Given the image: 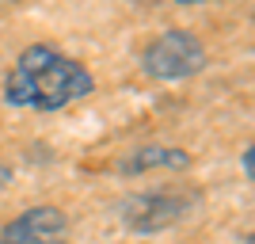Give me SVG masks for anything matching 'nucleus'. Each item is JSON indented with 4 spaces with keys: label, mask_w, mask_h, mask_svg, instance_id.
Listing matches in <instances>:
<instances>
[{
    "label": "nucleus",
    "mask_w": 255,
    "mask_h": 244,
    "mask_svg": "<svg viewBox=\"0 0 255 244\" xmlns=\"http://www.w3.org/2000/svg\"><path fill=\"white\" fill-rule=\"evenodd\" d=\"M191 157L183 149H164V145H152V149H137L129 160H122V172L126 176H137V172H152V168H187Z\"/></svg>",
    "instance_id": "obj_5"
},
{
    "label": "nucleus",
    "mask_w": 255,
    "mask_h": 244,
    "mask_svg": "<svg viewBox=\"0 0 255 244\" xmlns=\"http://www.w3.org/2000/svg\"><path fill=\"white\" fill-rule=\"evenodd\" d=\"M92 92H96V76L88 73V65L42 42L27 46L15 57V65L4 76V88H0L8 107L38 111V115L65 111V107L88 99Z\"/></svg>",
    "instance_id": "obj_1"
},
{
    "label": "nucleus",
    "mask_w": 255,
    "mask_h": 244,
    "mask_svg": "<svg viewBox=\"0 0 255 244\" xmlns=\"http://www.w3.org/2000/svg\"><path fill=\"white\" fill-rule=\"evenodd\" d=\"M0 244H69V218L57 206H31L0 229Z\"/></svg>",
    "instance_id": "obj_4"
},
{
    "label": "nucleus",
    "mask_w": 255,
    "mask_h": 244,
    "mask_svg": "<svg viewBox=\"0 0 255 244\" xmlns=\"http://www.w3.org/2000/svg\"><path fill=\"white\" fill-rule=\"evenodd\" d=\"M240 164H244V180H248V183H255V149H252V145L244 149V157H240Z\"/></svg>",
    "instance_id": "obj_6"
},
{
    "label": "nucleus",
    "mask_w": 255,
    "mask_h": 244,
    "mask_svg": "<svg viewBox=\"0 0 255 244\" xmlns=\"http://www.w3.org/2000/svg\"><path fill=\"white\" fill-rule=\"evenodd\" d=\"M206 69V46L198 34L191 31H164L156 34L145 53H141V73L160 80V84H175V80H187V76H198Z\"/></svg>",
    "instance_id": "obj_2"
},
{
    "label": "nucleus",
    "mask_w": 255,
    "mask_h": 244,
    "mask_svg": "<svg viewBox=\"0 0 255 244\" xmlns=\"http://www.w3.org/2000/svg\"><path fill=\"white\" fill-rule=\"evenodd\" d=\"M194 206H198V199L183 195V191H141V195H129L122 202L118 218L133 233H160V229L183 222Z\"/></svg>",
    "instance_id": "obj_3"
},
{
    "label": "nucleus",
    "mask_w": 255,
    "mask_h": 244,
    "mask_svg": "<svg viewBox=\"0 0 255 244\" xmlns=\"http://www.w3.org/2000/svg\"><path fill=\"white\" fill-rule=\"evenodd\" d=\"M8 183H11V164H4V160H0V191H4Z\"/></svg>",
    "instance_id": "obj_7"
}]
</instances>
